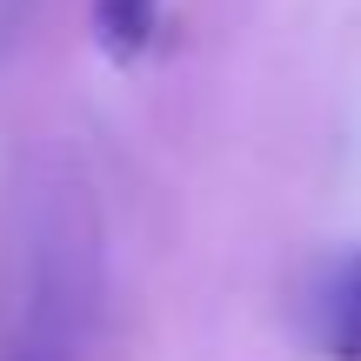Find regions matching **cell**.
Instances as JSON below:
<instances>
[{"label": "cell", "instance_id": "cell-1", "mask_svg": "<svg viewBox=\"0 0 361 361\" xmlns=\"http://www.w3.org/2000/svg\"><path fill=\"white\" fill-rule=\"evenodd\" d=\"M101 301V221L80 188H47L27 201L13 255L7 361H80Z\"/></svg>", "mask_w": 361, "mask_h": 361}, {"label": "cell", "instance_id": "cell-2", "mask_svg": "<svg viewBox=\"0 0 361 361\" xmlns=\"http://www.w3.org/2000/svg\"><path fill=\"white\" fill-rule=\"evenodd\" d=\"M308 341L328 361H361V247L335 255L308 288Z\"/></svg>", "mask_w": 361, "mask_h": 361}, {"label": "cell", "instance_id": "cell-3", "mask_svg": "<svg viewBox=\"0 0 361 361\" xmlns=\"http://www.w3.org/2000/svg\"><path fill=\"white\" fill-rule=\"evenodd\" d=\"M161 34V0H94V40L114 61H141Z\"/></svg>", "mask_w": 361, "mask_h": 361}]
</instances>
